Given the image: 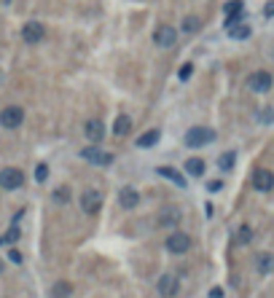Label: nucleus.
<instances>
[{
  "label": "nucleus",
  "instance_id": "1",
  "mask_svg": "<svg viewBox=\"0 0 274 298\" xmlns=\"http://www.w3.org/2000/svg\"><path fill=\"white\" fill-rule=\"evenodd\" d=\"M78 204H81V212H83V215L94 218V215H97V212L102 210V194H100L97 188H86V191H81Z\"/></svg>",
  "mask_w": 274,
  "mask_h": 298
},
{
  "label": "nucleus",
  "instance_id": "2",
  "mask_svg": "<svg viewBox=\"0 0 274 298\" xmlns=\"http://www.w3.org/2000/svg\"><path fill=\"white\" fill-rule=\"evenodd\" d=\"M212 140H215V132H212L210 126H191L186 132V145L188 148H205Z\"/></svg>",
  "mask_w": 274,
  "mask_h": 298
},
{
  "label": "nucleus",
  "instance_id": "3",
  "mask_svg": "<svg viewBox=\"0 0 274 298\" xmlns=\"http://www.w3.org/2000/svg\"><path fill=\"white\" fill-rule=\"evenodd\" d=\"M25 185V172L19 170V166H6V170H0V188L3 191H16Z\"/></svg>",
  "mask_w": 274,
  "mask_h": 298
},
{
  "label": "nucleus",
  "instance_id": "4",
  "mask_svg": "<svg viewBox=\"0 0 274 298\" xmlns=\"http://www.w3.org/2000/svg\"><path fill=\"white\" fill-rule=\"evenodd\" d=\"M22 121H25V110L19 105H8V108L0 110V126L3 129H19Z\"/></svg>",
  "mask_w": 274,
  "mask_h": 298
},
{
  "label": "nucleus",
  "instance_id": "5",
  "mask_svg": "<svg viewBox=\"0 0 274 298\" xmlns=\"http://www.w3.org/2000/svg\"><path fill=\"white\" fill-rule=\"evenodd\" d=\"M164 247L170 250L172 255H183V253H188V250H191V236L183 234V231H175V234L167 236Z\"/></svg>",
  "mask_w": 274,
  "mask_h": 298
},
{
  "label": "nucleus",
  "instance_id": "6",
  "mask_svg": "<svg viewBox=\"0 0 274 298\" xmlns=\"http://www.w3.org/2000/svg\"><path fill=\"white\" fill-rule=\"evenodd\" d=\"M81 159H86L89 164H94V166H108L111 161H113V156L108 151H102V148H97V145H86V148H81Z\"/></svg>",
  "mask_w": 274,
  "mask_h": 298
},
{
  "label": "nucleus",
  "instance_id": "7",
  "mask_svg": "<svg viewBox=\"0 0 274 298\" xmlns=\"http://www.w3.org/2000/svg\"><path fill=\"white\" fill-rule=\"evenodd\" d=\"M83 135L92 145H100L105 140V121L102 118H86V124H83Z\"/></svg>",
  "mask_w": 274,
  "mask_h": 298
},
{
  "label": "nucleus",
  "instance_id": "8",
  "mask_svg": "<svg viewBox=\"0 0 274 298\" xmlns=\"http://www.w3.org/2000/svg\"><path fill=\"white\" fill-rule=\"evenodd\" d=\"M247 86L253 89L255 94H264V91H269V89L274 86V78H271V73H269V70H255V73L250 76Z\"/></svg>",
  "mask_w": 274,
  "mask_h": 298
},
{
  "label": "nucleus",
  "instance_id": "9",
  "mask_svg": "<svg viewBox=\"0 0 274 298\" xmlns=\"http://www.w3.org/2000/svg\"><path fill=\"white\" fill-rule=\"evenodd\" d=\"M250 183H253V188L261 191V194H269V191H274V172L266 170V166H261V170L253 172V180Z\"/></svg>",
  "mask_w": 274,
  "mask_h": 298
},
{
  "label": "nucleus",
  "instance_id": "10",
  "mask_svg": "<svg viewBox=\"0 0 274 298\" xmlns=\"http://www.w3.org/2000/svg\"><path fill=\"white\" fill-rule=\"evenodd\" d=\"M153 43L159 46V49H172L177 43V30H172L170 25H161L153 30Z\"/></svg>",
  "mask_w": 274,
  "mask_h": 298
},
{
  "label": "nucleus",
  "instance_id": "11",
  "mask_svg": "<svg viewBox=\"0 0 274 298\" xmlns=\"http://www.w3.org/2000/svg\"><path fill=\"white\" fill-rule=\"evenodd\" d=\"M156 290L161 298H172L177 295V290H180V280L175 277V274H161L159 282H156Z\"/></svg>",
  "mask_w": 274,
  "mask_h": 298
},
{
  "label": "nucleus",
  "instance_id": "12",
  "mask_svg": "<svg viewBox=\"0 0 274 298\" xmlns=\"http://www.w3.org/2000/svg\"><path fill=\"white\" fill-rule=\"evenodd\" d=\"M43 35H46V27L41 25V22H27L25 27H22V41L35 46V43H41L43 41Z\"/></svg>",
  "mask_w": 274,
  "mask_h": 298
},
{
  "label": "nucleus",
  "instance_id": "13",
  "mask_svg": "<svg viewBox=\"0 0 274 298\" xmlns=\"http://www.w3.org/2000/svg\"><path fill=\"white\" fill-rule=\"evenodd\" d=\"M180 218H183V215H180V210H177L175 204H170V207H161V210H159L156 223L167 229V226H177V223H180Z\"/></svg>",
  "mask_w": 274,
  "mask_h": 298
},
{
  "label": "nucleus",
  "instance_id": "14",
  "mask_svg": "<svg viewBox=\"0 0 274 298\" xmlns=\"http://www.w3.org/2000/svg\"><path fill=\"white\" fill-rule=\"evenodd\" d=\"M118 204H121L124 210H135L140 204V194L132 185H124L121 191H118Z\"/></svg>",
  "mask_w": 274,
  "mask_h": 298
},
{
  "label": "nucleus",
  "instance_id": "15",
  "mask_svg": "<svg viewBox=\"0 0 274 298\" xmlns=\"http://www.w3.org/2000/svg\"><path fill=\"white\" fill-rule=\"evenodd\" d=\"M234 242L240 245V247L253 245V226H247V223H240V226H236V231H234Z\"/></svg>",
  "mask_w": 274,
  "mask_h": 298
},
{
  "label": "nucleus",
  "instance_id": "16",
  "mask_svg": "<svg viewBox=\"0 0 274 298\" xmlns=\"http://www.w3.org/2000/svg\"><path fill=\"white\" fill-rule=\"evenodd\" d=\"M129 132H132V118H129L126 113H121L116 118V124H113V135L116 137H126Z\"/></svg>",
  "mask_w": 274,
  "mask_h": 298
},
{
  "label": "nucleus",
  "instance_id": "17",
  "mask_svg": "<svg viewBox=\"0 0 274 298\" xmlns=\"http://www.w3.org/2000/svg\"><path fill=\"white\" fill-rule=\"evenodd\" d=\"M255 269L261 274H271L274 271V255L271 253H258L255 255Z\"/></svg>",
  "mask_w": 274,
  "mask_h": 298
},
{
  "label": "nucleus",
  "instance_id": "18",
  "mask_svg": "<svg viewBox=\"0 0 274 298\" xmlns=\"http://www.w3.org/2000/svg\"><path fill=\"white\" fill-rule=\"evenodd\" d=\"M159 140H161V132H159V129H148V132L142 135V137H137V148H153Z\"/></svg>",
  "mask_w": 274,
  "mask_h": 298
},
{
  "label": "nucleus",
  "instance_id": "19",
  "mask_svg": "<svg viewBox=\"0 0 274 298\" xmlns=\"http://www.w3.org/2000/svg\"><path fill=\"white\" fill-rule=\"evenodd\" d=\"M159 175L161 177H167V180H172L175 185H180V188H186L188 183H186V177L177 172V170H172V166H159Z\"/></svg>",
  "mask_w": 274,
  "mask_h": 298
},
{
  "label": "nucleus",
  "instance_id": "20",
  "mask_svg": "<svg viewBox=\"0 0 274 298\" xmlns=\"http://www.w3.org/2000/svg\"><path fill=\"white\" fill-rule=\"evenodd\" d=\"M205 170H207V164H205V159H188L186 161V172L188 175H191V177H202V175H205Z\"/></svg>",
  "mask_w": 274,
  "mask_h": 298
},
{
  "label": "nucleus",
  "instance_id": "21",
  "mask_svg": "<svg viewBox=\"0 0 274 298\" xmlns=\"http://www.w3.org/2000/svg\"><path fill=\"white\" fill-rule=\"evenodd\" d=\"M199 27H202V19H199L196 14L183 16V25H180V30H183V32H199Z\"/></svg>",
  "mask_w": 274,
  "mask_h": 298
},
{
  "label": "nucleus",
  "instance_id": "22",
  "mask_svg": "<svg viewBox=\"0 0 274 298\" xmlns=\"http://www.w3.org/2000/svg\"><path fill=\"white\" fill-rule=\"evenodd\" d=\"M73 288H70V282H57L51 288V298H70Z\"/></svg>",
  "mask_w": 274,
  "mask_h": 298
},
{
  "label": "nucleus",
  "instance_id": "23",
  "mask_svg": "<svg viewBox=\"0 0 274 298\" xmlns=\"http://www.w3.org/2000/svg\"><path fill=\"white\" fill-rule=\"evenodd\" d=\"M51 199L57 201V204H67V201H70V185H59V188H54Z\"/></svg>",
  "mask_w": 274,
  "mask_h": 298
},
{
  "label": "nucleus",
  "instance_id": "24",
  "mask_svg": "<svg viewBox=\"0 0 274 298\" xmlns=\"http://www.w3.org/2000/svg\"><path fill=\"white\" fill-rule=\"evenodd\" d=\"M229 35L236 41H245L247 35H250V27L247 25H229Z\"/></svg>",
  "mask_w": 274,
  "mask_h": 298
},
{
  "label": "nucleus",
  "instance_id": "25",
  "mask_svg": "<svg viewBox=\"0 0 274 298\" xmlns=\"http://www.w3.org/2000/svg\"><path fill=\"white\" fill-rule=\"evenodd\" d=\"M16 239H19V226H16V220H14V226H11L8 234L3 236V242H6V245H14Z\"/></svg>",
  "mask_w": 274,
  "mask_h": 298
},
{
  "label": "nucleus",
  "instance_id": "26",
  "mask_svg": "<svg viewBox=\"0 0 274 298\" xmlns=\"http://www.w3.org/2000/svg\"><path fill=\"white\" fill-rule=\"evenodd\" d=\"M46 177H49V166H46V164H38V166H35V180H38V183H46Z\"/></svg>",
  "mask_w": 274,
  "mask_h": 298
},
{
  "label": "nucleus",
  "instance_id": "27",
  "mask_svg": "<svg viewBox=\"0 0 274 298\" xmlns=\"http://www.w3.org/2000/svg\"><path fill=\"white\" fill-rule=\"evenodd\" d=\"M234 159H236L234 153H223L221 161H218V164H221V170H231V166H234Z\"/></svg>",
  "mask_w": 274,
  "mask_h": 298
},
{
  "label": "nucleus",
  "instance_id": "28",
  "mask_svg": "<svg viewBox=\"0 0 274 298\" xmlns=\"http://www.w3.org/2000/svg\"><path fill=\"white\" fill-rule=\"evenodd\" d=\"M191 73H194V65L186 62V65L180 67V73H177V78H180V81H188V78H191Z\"/></svg>",
  "mask_w": 274,
  "mask_h": 298
},
{
  "label": "nucleus",
  "instance_id": "29",
  "mask_svg": "<svg viewBox=\"0 0 274 298\" xmlns=\"http://www.w3.org/2000/svg\"><path fill=\"white\" fill-rule=\"evenodd\" d=\"M8 260H14V264H22V253H19V250H11V253H8Z\"/></svg>",
  "mask_w": 274,
  "mask_h": 298
},
{
  "label": "nucleus",
  "instance_id": "30",
  "mask_svg": "<svg viewBox=\"0 0 274 298\" xmlns=\"http://www.w3.org/2000/svg\"><path fill=\"white\" fill-rule=\"evenodd\" d=\"M266 14H269V16L274 14V3H269V6H266Z\"/></svg>",
  "mask_w": 274,
  "mask_h": 298
},
{
  "label": "nucleus",
  "instance_id": "31",
  "mask_svg": "<svg viewBox=\"0 0 274 298\" xmlns=\"http://www.w3.org/2000/svg\"><path fill=\"white\" fill-rule=\"evenodd\" d=\"M0 274H3V260H0Z\"/></svg>",
  "mask_w": 274,
  "mask_h": 298
},
{
  "label": "nucleus",
  "instance_id": "32",
  "mask_svg": "<svg viewBox=\"0 0 274 298\" xmlns=\"http://www.w3.org/2000/svg\"><path fill=\"white\" fill-rule=\"evenodd\" d=\"M0 245H6V242H3V236H0Z\"/></svg>",
  "mask_w": 274,
  "mask_h": 298
}]
</instances>
